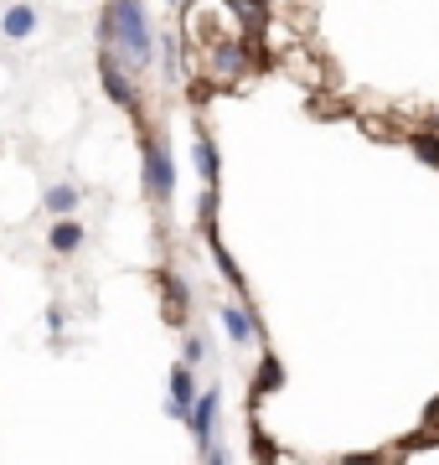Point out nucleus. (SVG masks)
<instances>
[{
  "mask_svg": "<svg viewBox=\"0 0 439 465\" xmlns=\"http://www.w3.org/2000/svg\"><path fill=\"white\" fill-rule=\"evenodd\" d=\"M155 21L145 11V0H109L99 21V52H109L124 73L145 78L155 67Z\"/></svg>",
  "mask_w": 439,
  "mask_h": 465,
  "instance_id": "f257e3e1",
  "label": "nucleus"
},
{
  "mask_svg": "<svg viewBox=\"0 0 439 465\" xmlns=\"http://www.w3.org/2000/svg\"><path fill=\"white\" fill-rule=\"evenodd\" d=\"M254 67H259V47L249 42V32L222 36V42L202 47V73L218 88H243L249 78H254Z\"/></svg>",
  "mask_w": 439,
  "mask_h": 465,
  "instance_id": "f03ea898",
  "label": "nucleus"
},
{
  "mask_svg": "<svg viewBox=\"0 0 439 465\" xmlns=\"http://www.w3.org/2000/svg\"><path fill=\"white\" fill-rule=\"evenodd\" d=\"M181 16H186V32H181L186 47H197V52L212 47V42H222V36L243 32V16H238L228 0H191Z\"/></svg>",
  "mask_w": 439,
  "mask_h": 465,
  "instance_id": "7ed1b4c3",
  "label": "nucleus"
},
{
  "mask_svg": "<svg viewBox=\"0 0 439 465\" xmlns=\"http://www.w3.org/2000/svg\"><path fill=\"white\" fill-rule=\"evenodd\" d=\"M140 182H145V197L161 202L166 207L171 197H176V161H171V145L161 140V134L145 130V140H140Z\"/></svg>",
  "mask_w": 439,
  "mask_h": 465,
  "instance_id": "20e7f679",
  "label": "nucleus"
},
{
  "mask_svg": "<svg viewBox=\"0 0 439 465\" xmlns=\"http://www.w3.org/2000/svg\"><path fill=\"white\" fill-rule=\"evenodd\" d=\"M99 78H103V94H109L119 109H130V114L140 119V78L135 73H124L109 52H99Z\"/></svg>",
  "mask_w": 439,
  "mask_h": 465,
  "instance_id": "39448f33",
  "label": "nucleus"
},
{
  "mask_svg": "<svg viewBox=\"0 0 439 465\" xmlns=\"http://www.w3.org/2000/svg\"><path fill=\"white\" fill-rule=\"evenodd\" d=\"M186 424H191V434H197V450H202V455L218 445V424H222V393L218 388H202V393H197Z\"/></svg>",
  "mask_w": 439,
  "mask_h": 465,
  "instance_id": "423d86ee",
  "label": "nucleus"
},
{
  "mask_svg": "<svg viewBox=\"0 0 439 465\" xmlns=\"http://www.w3.org/2000/svg\"><path fill=\"white\" fill-rule=\"evenodd\" d=\"M166 388H171V419H191V403H197V393H202V388H197V372H191V362H171V372H166Z\"/></svg>",
  "mask_w": 439,
  "mask_h": 465,
  "instance_id": "0eeeda50",
  "label": "nucleus"
},
{
  "mask_svg": "<svg viewBox=\"0 0 439 465\" xmlns=\"http://www.w3.org/2000/svg\"><path fill=\"white\" fill-rule=\"evenodd\" d=\"M155 67H161L166 88H181L186 84V36L181 32L155 36Z\"/></svg>",
  "mask_w": 439,
  "mask_h": 465,
  "instance_id": "6e6552de",
  "label": "nucleus"
},
{
  "mask_svg": "<svg viewBox=\"0 0 439 465\" xmlns=\"http://www.w3.org/2000/svg\"><path fill=\"white\" fill-rule=\"evenodd\" d=\"M191 166H197L202 186H218L222 166H218V145H212V134H207V130H197V134H191Z\"/></svg>",
  "mask_w": 439,
  "mask_h": 465,
  "instance_id": "1a4fd4ad",
  "label": "nucleus"
},
{
  "mask_svg": "<svg viewBox=\"0 0 439 465\" xmlns=\"http://www.w3.org/2000/svg\"><path fill=\"white\" fill-rule=\"evenodd\" d=\"M32 32H36V5H26V0L5 5V16H0V36H5V42H26Z\"/></svg>",
  "mask_w": 439,
  "mask_h": 465,
  "instance_id": "9d476101",
  "label": "nucleus"
},
{
  "mask_svg": "<svg viewBox=\"0 0 439 465\" xmlns=\"http://www.w3.org/2000/svg\"><path fill=\"white\" fill-rule=\"evenodd\" d=\"M42 207H47L52 217H73L78 207H83V192H78L73 182H57V186H47V192H42Z\"/></svg>",
  "mask_w": 439,
  "mask_h": 465,
  "instance_id": "9b49d317",
  "label": "nucleus"
},
{
  "mask_svg": "<svg viewBox=\"0 0 439 465\" xmlns=\"http://www.w3.org/2000/svg\"><path fill=\"white\" fill-rule=\"evenodd\" d=\"M47 249L63 253V259H68V253H78V249H83V228H78L73 217H57V223H52V232H47Z\"/></svg>",
  "mask_w": 439,
  "mask_h": 465,
  "instance_id": "f8f14e48",
  "label": "nucleus"
},
{
  "mask_svg": "<svg viewBox=\"0 0 439 465\" xmlns=\"http://www.w3.org/2000/svg\"><path fill=\"white\" fill-rule=\"evenodd\" d=\"M222 326H228V336H233L238 347H249V341H259V321L243 311V305H222Z\"/></svg>",
  "mask_w": 439,
  "mask_h": 465,
  "instance_id": "ddd939ff",
  "label": "nucleus"
},
{
  "mask_svg": "<svg viewBox=\"0 0 439 465\" xmlns=\"http://www.w3.org/2000/svg\"><path fill=\"white\" fill-rule=\"evenodd\" d=\"M408 145H414V155H419L424 166L439 171V130H434V124H429V130H414V134H408Z\"/></svg>",
  "mask_w": 439,
  "mask_h": 465,
  "instance_id": "4468645a",
  "label": "nucleus"
},
{
  "mask_svg": "<svg viewBox=\"0 0 439 465\" xmlns=\"http://www.w3.org/2000/svg\"><path fill=\"white\" fill-rule=\"evenodd\" d=\"M161 284H166V305H171V321H181V316H186V300H191V295H186V280H181V274H166V280H161Z\"/></svg>",
  "mask_w": 439,
  "mask_h": 465,
  "instance_id": "2eb2a0df",
  "label": "nucleus"
},
{
  "mask_svg": "<svg viewBox=\"0 0 439 465\" xmlns=\"http://www.w3.org/2000/svg\"><path fill=\"white\" fill-rule=\"evenodd\" d=\"M285 382V367H279V357H264L259 362V378H254V393H274Z\"/></svg>",
  "mask_w": 439,
  "mask_h": 465,
  "instance_id": "dca6fc26",
  "label": "nucleus"
},
{
  "mask_svg": "<svg viewBox=\"0 0 439 465\" xmlns=\"http://www.w3.org/2000/svg\"><path fill=\"white\" fill-rule=\"evenodd\" d=\"M181 362H207V336H186V347H181Z\"/></svg>",
  "mask_w": 439,
  "mask_h": 465,
  "instance_id": "f3484780",
  "label": "nucleus"
},
{
  "mask_svg": "<svg viewBox=\"0 0 439 465\" xmlns=\"http://www.w3.org/2000/svg\"><path fill=\"white\" fill-rule=\"evenodd\" d=\"M212 259H218V269H222V280H228V284H243V280H238V264L228 259V249H218V243H212Z\"/></svg>",
  "mask_w": 439,
  "mask_h": 465,
  "instance_id": "a211bd4d",
  "label": "nucleus"
},
{
  "mask_svg": "<svg viewBox=\"0 0 439 465\" xmlns=\"http://www.w3.org/2000/svg\"><path fill=\"white\" fill-rule=\"evenodd\" d=\"M202 465H233V460H228V450H222V445H212V450L202 455Z\"/></svg>",
  "mask_w": 439,
  "mask_h": 465,
  "instance_id": "6ab92c4d",
  "label": "nucleus"
},
{
  "mask_svg": "<svg viewBox=\"0 0 439 465\" xmlns=\"http://www.w3.org/2000/svg\"><path fill=\"white\" fill-rule=\"evenodd\" d=\"M166 5H171V11H186V5H191V0H166Z\"/></svg>",
  "mask_w": 439,
  "mask_h": 465,
  "instance_id": "aec40b11",
  "label": "nucleus"
},
{
  "mask_svg": "<svg viewBox=\"0 0 439 465\" xmlns=\"http://www.w3.org/2000/svg\"><path fill=\"white\" fill-rule=\"evenodd\" d=\"M434 130H439V114H434Z\"/></svg>",
  "mask_w": 439,
  "mask_h": 465,
  "instance_id": "412c9836",
  "label": "nucleus"
}]
</instances>
